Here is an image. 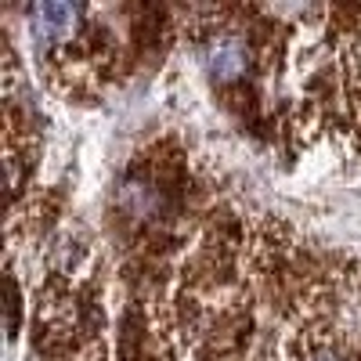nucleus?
<instances>
[{"label": "nucleus", "mask_w": 361, "mask_h": 361, "mask_svg": "<svg viewBox=\"0 0 361 361\" xmlns=\"http://www.w3.org/2000/svg\"><path fill=\"white\" fill-rule=\"evenodd\" d=\"M304 361H347L336 347H311L307 354H304Z\"/></svg>", "instance_id": "4"}, {"label": "nucleus", "mask_w": 361, "mask_h": 361, "mask_svg": "<svg viewBox=\"0 0 361 361\" xmlns=\"http://www.w3.org/2000/svg\"><path fill=\"white\" fill-rule=\"evenodd\" d=\"M116 202L137 224H152L156 217L166 214V192L156 185L152 177H141V173H127L123 180H119Z\"/></svg>", "instance_id": "2"}, {"label": "nucleus", "mask_w": 361, "mask_h": 361, "mask_svg": "<svg viewBox=\"0 0 361 361\" xmlns=\"http://www.w3.org/2000/svg\"><path fill=\"white\" fill-rule=\"evenodd\" d=\"M202 58H206L209 80L221 83V87L238 83V80L250 73V66H253V51H250V44H246L243 33H217L214 40L206 44V54Z\"/></svg>", "instance_id": "1"}, {"label": "nucleus", "mask_w": 361, "mask_h": 361, "mask_svg": "<svg viewBox=\"0 0 361 361\" xmlns=\"http://www.w3.org/2000/svg\"><path fill=\"white\" fill-rule=\"evenodd\" d=\"M29 22H33V37L44 47H66L83 25V11L73 4H37L29 11Z\"/></svg>", "instance_id": "3"}]
</instances>
